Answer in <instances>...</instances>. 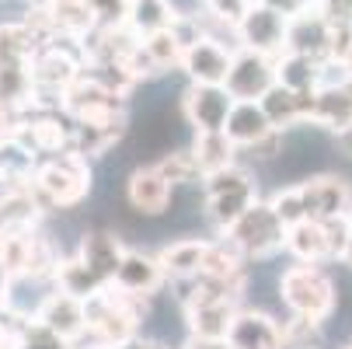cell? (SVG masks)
Wrapping results in <instances>:
<instances>
[{
  "instance_id": "4",
  "label": "cell",
  "mask_w": 352,
  "mask_h": 349,
  "mask_svg": "<svg viewBox=\"0 0 352 349\" xmlns=\"http://www.w3.org/2000/svg\"><path fill=\"white\" fill-rule=\"evenodd\" d=\"M203 189H206V217L227 231L234 227L251 207L258 203V185H255V175L241 165H230L223 171H213L203 178Z\"/></svg>"
},
{
  "instance_id": "20",
  "label": "cell",
  "mask_w": 352,
  "mask_h": 349,
  "mask_svg": "<svg viewBox=\"0 0 352 349\" xmlns=\"http://www.w3.org/2000/svg\"><path fill=\"white\" fill-rule=\"evenodd\" d=\"M126 199L136 213H164L168 203H171V182L161 175L157 165H146V168H136L126 182Z\"/></svg>"
},
{
  "instance_id": "8",
  "label": "cell",
  "mask_w": 352,
  "mask_h": 349,
  "mask_svg": "<svg viewBox=\"0 0 352 349\" xmlns=\"http://www.w3.org/2000/svg\"><path fill=\"white\" fill-rule=\"evenodd\" d=\"M279 84L276 77V60L255 49H234V63L227 74V91L234 102H262V98Z\"/></svg>"
},
{
  "instance_id": "11",
  "label": "cell",
  "mask_w": 352,
  "mask_h": 349,
  "mask_svg": "<svg viewBox=\"0 0 352 349\" xmlns=\"http://www.w3.org/2000/svg\"><path fill=\"white\" fill-rule=\"evenodd\" d=\"M21 140L32 147L38 158H53L74 151V119L63 109H42V112H25Z\"/></svg>"
},
{
  "instance_id": "31",
  "label": "cell",
  "mask_w": 352,
  "mask_h": 349,
  "mask_svg": "<svg viewBox=\"0 0 352 349\" xmlns=\"http://www.w3.org/2000/svg\"><path fill=\"white\" fill-rule=\"evenodd\" d=\"M276 77H279L283 87H293V91H318V84H321V60L300 56V53H283L276 60Z\"/></svg>"
},
{
  "instance_id": "44",
  "label": "cell",
  "mask_w": 352,
  "mask_h": 349,
  "mask_svg": "<svg viewBox=\"0 0 352 349\" xmlns=\"http://www.w3.org/2000/svg\"><path fill=\"white\" fill-rule=\"evenodd\" d=\"M338 143H342V151H345V154H352V126L338 136Z\"/></svg>"
},
{
  "instance_id": "18",
  "label": "cell",
  "mask_w": 352,
  "mask_h": 349,
  "mask_svg": "<svg viewBox=\"0 0 352 349\" xmlns=\"http://www.w3.org/2000/svg\"><path fill=\"white\" fill-rule=\"evenodd\" d=\"M227 342L230 349H283V325L265 311H237Z\"/></svg>"
},
{
  "instance_id": "5",
  "label": "cell",
  "mask_w": 352,
  "mask_h": 349,
  "mask_svg": "<svg viewBox=\"0 0 352 349\" xmlns=\"http://www.w3.org/2000/svg\"><path fill=\"white\" fill-rule=\"evenodd\" d=\"M279 293L289 315H300V318L324 321L335 311V283L328 279L321 266H311V262L289 266L279 276Z\"/></svg>"
},
{
  "instance_id": "9",
  "label": "cell",
  "mask_w": 352,
  "mask_h": 349,
  "mask_svg": "<svg viewBox=\"0 0 352 349\" xmlns=\"http://www.w3.org/2000/svg\"><path fill=\"white\" fill-rule=\"evenodd\" d=\"M63 112H67L74 123L105 119V116L126 112V98L116 94L112 87H105L91 70H84V74L63 91Z\"/></svg>"
},
{
  "instance_id": "13",
  "label": "cell",
  "mask_w": 352,
  "mask_h": 349,
  "mask_svg": "<svg viewBox=\"0 0 352 349\" xmlns=\"http://www.w3.org/2000/svg\"><path fill=\"white\" fill-rule=\"evenodd\" d=\"M230 63H234V49H227L213 35H203L199 42H192L182 56V70L188 74L192 84H227Z\"/></svg>"
},
{
  "instance_id": "46",
  "label": "cell",
  "mask_w": 352,
  "mask_h": 349,
  "mask_svg": "<svg viewBox=\"0 0 352 349\" xmlns=\"http://www.w3.org/2000/svg\"><path fill=\"white\" fill-rule=\"evenodd\" d=\"M342 262H345V266H352V237H349V248H345V255H342Z\"/></svg>"
},
{
  "instance_id": "35",
  "label": "cell",
  "mask_w": 352,
  "mask_h": 349,
  "mask_svg": "<svg viewBox=\"0 0 352 349\" xmlns=\"http://www.w3.org/2000/svg\"><path fill=\"white\" fill-rule=\"evenodd\" d=\"M91 14H94V28H126L129 18V0H91Z\"/></svg>"
},
{
  "instance_id": "32",
  "label": "cell",
  "mask_w": 352,
  "mask_h": 349,
  "mask_svg": "<svg viewBox=\"0 0 352 349\" xmlns=\"http://www.w3.org/2000/svg\"><path fill=\"white\" fill-rule=\"evenodd\" d=\"M143 53L150 56L154 70H171V67H182V56H185V45L178 42V35L171 28L157 32V35H146L143 39Z\"/></svg>"
},
{
  "instance_id": "30",
  "label": "cell",
  "mask_w": 352,
  "mask_h": 349,
  "mask_svg": "<svg viewBox=\"0 0 352 349\" xmlns=\"http://www.w3.org/2000/svg\"><path fill=\"white\" fill-rule=\"evenodd\" d=\"M53 286L63 290V293H70V297H80V301H91V297L102 290L105 283L98 279V276L77 259V252H74V255H60L56 273H53Z\"/></svg>"
},
{
  "instance_id": "45",
  "label": "cell",
  "mask_w": 352,
  "mask_h": 349,
  "mask_svg": "<svg viewBox=\"0 0 352 349\" xmlns=\"http://www.w3.org/2000/svg\"><path fill=\"white\" fill-rule=\"evenodd\" d=\"M91 349H136V339L126 342V346H91Z\"/></svg>"
},
{
  "instance_id": "40",
  "label": "cell",
  "mask_w": 352,
  "mask_h": 349,
  "mask_svg": "<svg viewBox=\"0 0 352 349\" xmlns=\"http://www.w3.org/2000/svg\"><path fill=\"white\" fill-rule=\"evenodd\" d=\"M258 4H269V8H276V11H283V14H300V11H311L314 8V0H258Z\"/></svg>"
},
{
  "instance_id": "38",
  "label": "cell",
  "mask_w": 352,
  "mask_h": 349,
  "mask_svg": "<svg viewBox=\"0 0 352 349\" xmlns=\"http://www.w3.org/2000/svg\"><path fill=\"white\" fill-rule=\"evenodd\" d=\"M314 11H318L331 28L352 25V0H314Z\"/></svg>"
},
{
  "instance_id": "25",
  "label": "cell",
  "mask_w": 352,
  "mask_h": 349,
  "mask_svg": "<svg viewBox=\"0 0 352 349\" xmlns=\"http://www.w3.org/2000/svg\"><path fill=\"white\" fill-rule=\"evenodd\" d=\"M237 301H199L185 308L188 318V335H206V339H227L234 318H237Z\"/></svg>"
},
{
  "instance_id": "2",
  "label": "cell",
  "mask_w": 352,
  "mask_h": 349,
  "mask_svg": "<svg viewBox=\"0 0 352 349\" xmlns=\"http://www.w3.org/2000/svg\"><path fill=\"white\" fill-rule=\"evenodd\" d=\"M87 308V339L91 346H126L136 339V328L146 315V297H136L116 283L102 286Z\"/></svg>"
},
{
  "instance_id": "28",
  "label": "cell",
  "mask_w": 352,
  "mask_h": 349,
  "mask_svg": "<svg viewBox=\"0 0 352 349\" xmlns=\"http://www.w3.org/2000/svg\"><path fill=\"white\" fill-rule=\"evenodd\" d=\"M175 21H178V11H175L171 0H129L126 28H129L136 39L157 35V32L171 28Z\"/></svg>"
},
{
  "instance_id": "33",
  "label": "cell",
  "mask_w": 352,
  "mask_h": 349,
  "mask_svg": "<svg viewBox=\"0 0 352 349\" xmlns=\"http://www.w3.org/2000/svg\"><path fill=\"white\" fill-rule=\"evenodd\" d=\"M283 349H324L321 321L289 315V321H283Z\"/></svg>"
},
{
  "instance_id": "47",
  "label": "cell",
  "mask_w": 352,
  "mask_h": 349,
  "mask_svg": "<svg viewBox=\"0 0 352 349\" xmlns=\"http://www.w3.org/2000/svg\"><path fill=\"white\" fill-rule=\"evenodd\" d=\"M345 349H352V346H345Z\"/></svg>"
},
{
  "instance_id": "23",
  "label": "cell",
  "mask_w": 352,
  "mask_h": 349,
  "mask_svg": "<svg viewBox=\"0 0 352 349\" xmlns=\"http://www.w3.org/2000/svg\"><path fill=\"white\" fill-rule=\"evenodd\" d=\"M311 126H321L335 136H342L352 126V94L349 87H318L311 94Z\"/></svg>"
},
{
  "instance_id": "10",
  "label": "cell",
  "mask_w": 352,
  "mask_h": 349,
  "mask_svg": "<svg viewBox=\"0 0 352 349\" xmlns=\"http://www.w3.org/2000/svg\"><path fill=\"white\" fill-rule=\"evenodd\" d=\"M230 109H234V98L223 84H188V91L182 94V112L188 126H195V133L227 129Z\"/></svg>"
},
{
  "instance_id": "42",
  "label": "cell",
  "mask_w": 352,
  "mask_h": 349,
  "mask_svg": "<svg viewBox=\"0 0 352 349\" xmlns=\"http://www.w3.org/2000/svg\"><path fill=\"white\" fill-rule=\"evenodd\" d=\"M8 297H11V273L0 266V308H8Z\"/></svg>"
},
{
  "instance_id": "19",
  "label": "cell",
  "mask_w": 352,
  "mask_h": 349,
  "mask_svg": "<svg viewBox=\"0 0 352 349\" xmlns=\"http://www.w3.org/2000/svg\"><path fill=\"white\" fill-rule=\"evenodd\" d=\"M126 112L119 116H105V119H87V123H74V154L94 161V158H105L112 147L122 140L126 133Z\"/></svg>"
},
{
  "instance_id": "15",
  "label": "cell",
  "mask_w": 352,
  "mask_h": 349,
  "mask_svg": "<svg viewBox=\"0 0 352 349\" xmlns=\"http://www.w3.org/2000/svg\"><path fill=\"white\" fill-rule=\"evenodd\" d=\"M286 53H300L311 60H328L331 56V25L311 8L289 18L286 32Z\"/></svg>"
},
{
  "instance_id": "22",
  "label": "cell",
  "mask_w": 352,
  "mask_h": 349,
  "mask_svg": "<svg viewBox=\"0 0 352 349\" xmlns=\"http://www.w3.org/2000/svg\"><path fill=\"white\" fill-rule=\"evenodd\" d=\"M164 273L171 283H182V279H195L206 273V259H210V241H199V237H182L168 248L157 252Z\"/></svg>"
},
{
  "instance_id": "34",
  "label": "cell",
  "mask_w": 352,
  "mask_h": 349,
  "mask_svg": "<svg viewBox=\"0 0 352 349\" xmlns=\"http://www.w3.org/2000/svg\"><path fill=\"white\" fill-rule=\"evenodd\" d=\"M157 168H161V175L171 182V185H182V182H203V175H199V165H195V158H192V151H175V154H168V158H161L157 161Z\"/></svg>"
},
{
  "instance_id": "27",
  "label": "cell",
  "mask_w": 352,
  "mask_h": 349,
  "mask_svg": "<svg viewBox=\"0 0 352 349\" xmlns=\"http://www.w3.org/2000/svg\"><path fill=\"white\" fill-rule=\"evenodd\" d=\"M38 161L42 158L21 136L0 143V189H25V185H32Z\"/></svg>"
},
{
  "instance_id": "29",
  "label": "cell",
  "mask_w": 352,
  "mask_h": 349,
  "mask_svg": "<svg viewBox=\"0 0 352 349\" xmlns=\"http://www.w3.org/2000/svg\"><path fill=\"white\" fill-rule=\"evenodd\" d=\"M192 158L199 165V175H213V171H223L230 165H237V143L220 129V133H195V143H192Z\"/></svg>"
},
{
  "instance_id": "39",
  "label": "cell",
  "mask_w": 352,
  "mask_h": 349,
  "mask_svg": "<svg viewBox=\"0 0 352 349\" xmlns=\"http://www.w3.org/2000/svg\"><path fill=\"white\" fill-rule=\"evenodd\" d=\"M21 126H25V112L8 105V102H0V143H8V140H18L21 136Z\"/></svg>"
},
{
  "instance_id": "21",
  "label": "cell",
  "mask_w": 352,
  "mask_h": 349,
  "mask_svg": "<svg viewBox=\"0 0 352 349\" xmlns=\"http://www.w3.org/2000/svg\"><path fill=\"white\" fill-rule=\"evenodd\" d=\"M168 283V273L161 266L157 255H146V252H126L122 266H119V276H116V286L136 293V297H150V293H157L161 286Z\"/></svg>"
},
{
  "instance_id": "14",
  "label": "cell",
  "mask_w": 352,
  "mask_h": 349,
  "mask_svg": "<svg viewBox=\"0 0 352 349\" xmlns=\"http://www.w3.org/2000/svg\"><path fill=\"white\" fill-rule=\"evenodd\" d=\"M126 252H129V248H126L122 237H116L112 231H87V234L80 237V244H77V259H80L98 279H102L105 286L116 283Z\"/></svg>"
},
{
  "instance_id": "3",
  "label": "cell",
  "mask_w": 352,
  "mask_h": 349,
  "mask_svg": "<svg viewBox=\"0 0 352 349\" xmlns=\"http://www.w3.org/2000/svg\"><path fill=\"white\" fill-rule=\"evenodd\" d=\"M91 161L67 151V154H53V158H42L32 178V189L38 192L42 207H77L80 199H87L91 192Z\"/></svg>"
},
{
  "instance_id": "24",
  "label": "cell",
  "mask_w": 352,
  "mask_h": 349,
  "mask_svg": "<svg viewBox=\"0 0 352 349\" xmlns=\"http://www.w3.org/2000/svg\"><path fill=\"white\" fill-rule=\"evenodd\" d=\"M286 252L296 262H311L321 266L331 259V241L324 231V220H300L293 227H286Z\"/></svg>"
},
{
  "instance_id": "6",
  "label": "cell",
  "mask_w": 352,
  "mask_h": 349,
  "mask_svg": "<svg viewBox=\"0 0 352 349\" xmlns=\"http://www.w3.org/2000/svg\"><path fill=\"white\" fill-rule=\"evenodd\" d=\"M223 234L230 241H237V248L248 259H269L279 248H286V224L279 220L272 203H262V199Z\"/></svg>"
},
{
  "instance_id": "1",
  "label": "cell",
  "mask_w": 352,
  "mask_h": 349,
  "mask_svg": "<svg viewBox=\"0 0 352 349\" xmlns=\"http://www.w3.org/2000/svg\"><path fill=\"white\" fill-rule=\"evenodd\" d=\"M269 203L279 213V220L293 227L300 220H331V217L352 213V189L338 175H314L307 182L279 189Z\"/></svg>"
},
{
  "instance_id": "12",
  "label": "cell",
  "mask_w": 352,
  "mask_h": 349,
  "mask_svg": "<svg viewBox=\"0 0 352 349\" xmlns=\"http://www.w3.org/2000/svg\"><path fill=\"white\" fill-rule=\"evenodd\" d=\"M32 321L49 328L60 339H67V342H80L87 335V308H84V301L56 290V286L42 297V304L35 308Z\"/></svg>"
},
{
  "instance_id": "26",
  "label": "cell",
  "mask_w": 352,
  "mask_h": 349,
  "mask_svg": "<svg viewBox=\"0 0 352 349\" xmlns=\"http://www.w3.org/2000/svg\"><path fill=\"white\" fill-rule=\"evenodd\" d=\"M311 94L314 91H293V87L276 84L262 98V109H265V116L272 119L276 129H286V126H296V123L311 119Z\"/></svg>"
},
{
  "instance_id": "41",
  "label": "cell",
  "mask_w": 352,
  "mask_h": 349,
  "mask_svg": "<svg viewBox=\"0 0 352 349\" xmlns=\"http://www.w3.org/2000/svg\"><path fill=\"white\" fill-rule=\"evenodd\" d=\"M182 349H230L227 339H206V335H188Z\"/></svg>"
},
{
  "instance_id": "37",
  "label": "cell",
  "mask_w": 352,
  "mask_h": 349,
  "mask_svg": "<svg viewBox=\"0 0 352 349\" xmlns=\"http://www.w3.org/2000/svg\"><path fill=\"white\" fill-rule=\"evenodd\" d=\"M18 349H74V342H67V339L53 335L49 328L28 321L25 332H21V339H18Z\"/></svg>"
},
{
  "instance_id": "17",
  "label": "cell",
  "mask_w": 352,
  "mask_h": 349,
  "mask_svg": "<svg viewBox=\"0 0 352 349\" xmlns=\"http://www.w3.org/2000/svg\"><path fill=\"white\" fill-rule=\"evenodd\" d=\"M42 199L32 185L0 189V231L4 234H35L42 220Z\"/></svg>"
},
{
  "instance_id": "16",
  "label": "cell",
  "mask_w": 352,
  "mask_h": 349,
  "mask_svg": "<svg viewBox=\"0 0 352 349\" xmlns=\"http://www.w3.org/2000/svg\"><path fill=\"white\" fill-rule=\"evenodd\" d=\"M223 133L237 143V151H258L265 140H272V136L283 133V129L272 126V119L265 116L262 102H234Z\"/></svg>"
},
{
  "instance_id": "36",
  "label": "cell",
  "mask_w": 352,
  "mask_h": 349,
  "mask_svg": "<svg viewBox=\"0 0 352 349\" xmlns=\"http://www.w3.org/2000/svg\"><path fill=\"white\" fill-rule=\"evenodd\" d=\"M206 4V11L220 21V25H227L230 32L241 25V18L255 8V0H203Z\"/></svg>"
},
{
  "instance_id": "43",
  "label": "cell",
  "mask_w": 352,
  "mask_h": 349,
  "mask_svg": "<svg viewBox=\"0 0 352 349\" xmlns=\"http://www.w3.org/2000/svg\"><path fill=\"white\" fill-rule=\"evenodd\" d=\"M136 349H171V346H164L157 339H136Z\"/></svg>"
},
{
  "instance_id": "7",
  "label": "cell",
  "mask_w": 352,
  "mask_h": 349,
  "mask_svg": "<svg viewBox=\"0 0 352 349\" xmlns=\"http://www.w3.org/2000/svg\"><path fill=\"white\" fill-rule=\"evenodd\" d=\"M286 32H289V14H283L269 4H258V0L234 28L237 49H255V53H265L272 60H279L286 53Z\"/></svg>"
}]
</instances>
